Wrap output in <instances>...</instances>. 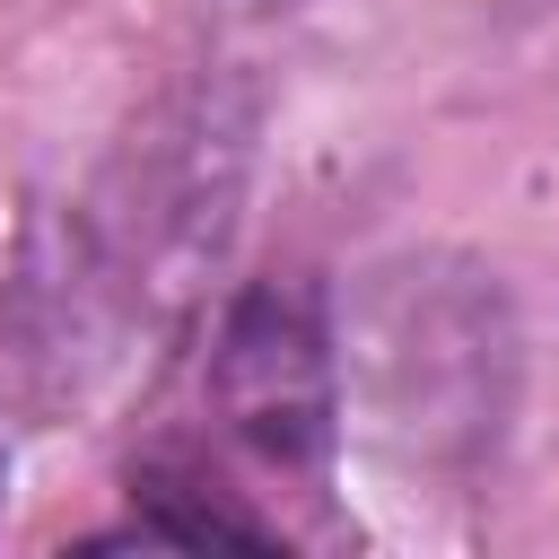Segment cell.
Masks as SVG:
<instances>
[{
    "label": "cell",
    "instance_id": "1",
    "mask_svg": "<svg viewBox=\"0 0 559 559\" xmlns=\"http://www.w3.org/2000/svg\"><path fill=\"white\" fill-rule=\"evenodd\" d=\"M210 402L271 472H323L341 437V341L314 280H253L210 341Z\"/></svg>",
    "mask_w": 559,
    "mask_h": 559
}]
</instances>
